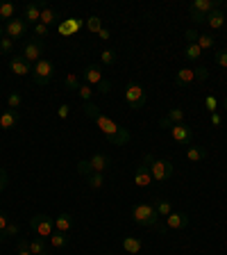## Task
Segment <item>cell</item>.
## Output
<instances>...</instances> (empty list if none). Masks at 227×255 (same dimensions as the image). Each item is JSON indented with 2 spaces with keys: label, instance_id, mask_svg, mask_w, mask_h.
Wrapping results in <instances>:
<instances>
[{
  "label": "cell",
  "instance_id": "1",
  "mask_svg": "<svg viewBox=\"0 0 227 255\" xmlns=\"http://www.w3.org/2000/svg\"><path fill=\"white\" fill-rule=\"evenodd\" d=\"M84 114L91 119V121H95V126L100 128V132L105 134V139L111 143V146H125V143H130V139H132L130 130H127V128H121L116 121H111L109 117H105L98 105L84 103Z\"/></svg>",
  "mask_w": 227,
  "mask_h": 255
},
{
  "label": "cell",
  "instance_id": "2",
  "mask_svg": "<svg viewBox=\"0 0 227 255\" xmlns=\"http://www.w3.org/2000/svg\"><path fill=\"white\" fill-rule=\"evenodd\" d=\"M132 219L137 226H143V228H157L159 233H168L166 226L159 223V214H157L152 203H139V205H134Z\"/></svg>",
  "mask_w": 227,
  "mask_h": 255
},
{
  "label": "cell",
  "instance_id": "3",
  "mask_svg": "<svg viewBox=\"0 0 227 255\" xmlns=\"http://www.w3.org/2000/svg\"><path fill=\"white\" fill-rule=\"evenodd\" d=\"M114 166V159L105 153H95L91 159H82L77 162V173L79 175H91V173H105Z\"/></svg>",
  "mask_w": 227,
  "mask_h": 255
},
{
  "label": "cell",
  "instance_id": "4",
  "mask_svg": "<svg viewBox=\"0 0 227 255\" xmlns=\"http://www.w3.org/2000/svg\"><path fill=\"white\" fill-rule=\"evenodd\" d=\"M125 103L130 110H143L146 103H148V96H146V89H143L139 82H127L125 85Z\"/></svg>",
  "mask_w": 227,
  "mask_h": 255
},
{
  "label": "cell",
  "instance_id": "5",
  "mask_svg": "<svg viewBox=\"0 0 227 255\" xmlns=\"http://www.w3.org/2000/svg\"><path fill=\"white\" fill-rule=\"evenodd\" d=\"M143 159L150 164V173H152L154 182H166L173 175V162L170 159H154L152 155H146Z\"/></svg>",
  "mask_w": 227,
  "mask_h": 255
},
{
  "label": "cell",
  "instance_id": "6",
  "mask_svg": "<svg viewBox=\"0 0 227 255\" xmlns=\"http://www.w3.org/2000/svg\"><path fill=\"white\" fill-rule=\"evenodd\" d=\"M53 75H55V64L46 57L39 59V62L32 66V80H34V85H39V87L48 85V82L53 80Z\"/></svg>",
  "mask_w": 227,
  "mask_h": 255
},
{
  "label": "cell",
  "instance_id": "7",
  "mask_svg": "<svg viewBox=\"0 0 227 255\" xmlns=\"http://www.w3.org/2000/svg\"><path fill=\"white\" fill-rule=\"evenodd\" d=\"M30 228L37 237L48 239L55 233V219H50L48 214H34V217L30 219Z\"/></svg>",
  "mask_w": 227,
  "mask_h": 255
},
{
  "label": "cell",
  "instance_id": "8",
  "mask_svg": "<svg viewBox=\"0 0 227 255\" xmlns=\"http://www.w3.org/2000/svg\"><path fill=\"white\" fill-rule=\"evenodd\" d=\"M43 50H46V46H43L41 39H30V41L25 43V48H23V57H25V62L30 64H37L39 59H43Z\"/></svg>",
  "mask_w": 227,
  "mask_h": 255
},
{
  "label": "cell",
  "instance_id": "9",
  "mask_svg": "<svg viewBox=\"0 0 227 255\" xmlns=\"http://www.w3.org/2000/svg\"><path fill=\"white\" fill-rule=\"evenodd\" d=\"M170 137H173L175 143H180V146H189L193 141V130L186 123H175V126H170Z\"/></svg>",
  "mask_w": 227,
  "mask_h": 255
},
{
  "label": "cell",
  "instance_id": "10",
  "mask_svg": "<svg viewBox=\"0 0 227 255\" xmlns=\"http://www.w3.org/2000/svg\"><path fill=\"white\" fill-rule=\"evenodd\" d=\"M5 34L11 39V41H18L27 34V23L23 18H11V21L5 23Z\"/></svg>",
  "mask_w": 227,
  "mask_h": 255
},
{
  "label": "cell",
  "instance_id": "11",
  "mask_svg": "<svg viewBox=\"0 0 227 255\" xmlns=\"http://www.w3.org/2000/svg\"><path fill=\"white\" fill-rule=\"evenodd\" d=\"M105 75H102V69L100 66H95V64H89L84 69V73H82V82H86V85H91L93 89H98V87L105 82Z\"/></svg>",
  "mask_w": 227,
  "mask_h": 255
},
{
  "label": "cell",
  "instance_id": "12",
  "mask_svg": "<svg viewBox=\"0 0 227 255\" xmlns=\"http://www.w3.org/2000/svg\"><path fill=\"white\" fill-rule=\"evenodd\" d=\"M152 182L154 180H152V173H150V164L143 159L141 164L134 169V185L137 187H150Z\"/></svg>",
  "mask_w": 227,
  "mask_h": 255
},
{
  "label": "cell",
  "instance_id": "13",
  "mask_svg": "<svg viewBox=\"0 0 227 255\" xmlns=\"http://www.w3.org/2000/svg\"><path fill=\"white\" fill-rule=\"evenodd\" d=\"M9 69L14 75H18V78H25V75H32V64L25 62V57L23 55H11L9 59Z\"/></svg>",
  "mask_w": 227,
  "mask_h": 255
},
{
  "label": "cell",
  "instance_id": "14",
  "mask_svg": "<svg viewBox=\"0 0 227 255\" xmlns=\"http://www.w3.org/2000/svg\"><path fill=\"white\" fill-rule=\"evenodd\" d=\"M166 230H184L189 226V214L186 212H170L166 217Z\"/></svg>",
  "mask_w": 227,
  "mask_h": 255
},
{
  "label": "cell",
  "instance_id": "15",
  "mask_svg": "<svg viewBox=\"0 0 227 255\" xmlns=\"http://www.w3.org/2000/svg\"><path fill=\"white\" fill-rule=\"evenodd\" d=\"M23 21H25L27 25L41 23V5H39V2H27L25 9H23Z\"/></svg>",
  "mask_w": 227,
  "mask_h": 255
},
{
  "label": "cell",
  "instance_id": "16",
  "mask_svg": "<svg viewBox=\"0 0 227 255\" xmlns=\"http://www.w3.org/2000/svg\"><path fill=\"white\" fill-rule=\"evenodd\" d=\"M18 123H21V112L5 110L0 114V128L2 130H14V128H18Z\"/></svg>",
  "mask_w": 227,
  "mask_h": 255
},
{
  "label": "cell",
  "instance_id": "17",
  "mask_svg": "<svg viewBox=\"0 0 227 255\" xmlns=\"http://www.w3.org/2000/svg\"><path fill=\"white\" fill-rule=\"evenodd\" d=\"M175 123H184V110H182V107H173V110H168L166 117L159 119V126L166 128V130H168L170 126H175Z\"/></svg>",
  "mask_w": 227,
  "mask_h": 255
},
{
  "label": "cell",
  "instance_id": "18",
  "mask_svg": "<svg viewBox=\"0 0 227 255\" xmlns=\"http://www.w3.org/2000/svg\"><path fill=\"white\" fill-rule=\"evenodd\" d=\"M189 9H193V11H200V14H209V11H214V9H221V0H193L191 2V7Z\"/></svg>",
  "mask_w": 227,
  "mask_h": 255
},
{
  "label": "cell",
  "instance_id": "19",
  "mask_svg": "<svg viewBox=\"0 0 227 255\" xmlns=\"http://www.w3.org/2000/svg\"><path fill=\"white\" fill-rule=\"evenodd\" d=\"M41 23L43 25H59L62 23V16H59V11H55L53 7H48L46 2H41Z\"/></svg>",
  "mask_w": 227,
  "mask_h": 255
},
{
  "label": "cell",
  "instance_id": "20",
  "mask_svg": "<svg viewBox=\"0 0 227 255\" xmlns=\"http://www.w3.org/2000/svg\"><path fill=\"white\" fill-rule=\"evenodd\" d=\"M225 11L223 9H214V11H209V14H207V25L212 27V30H221L223 25H225Z\"/></svg>",
  "mask_w": 227,
  "mask_h": 255
},
{
  "label": "cell",
  "instance_id": "21",
  "mask_svg": "<svg viewBox=\"0 0 227 255\" xmlns=\"http://www.w3.org/2000/svg\"><path fill=\"white\" fill-rule=\"evenodd\" d=\"M196 82V73L191 69H180L177 73H175V85L177 87H189Z\"/></svg>",
  "mask_w": 227,
  "mask_h": 255
},
{
  "label": "cell",
  "instance_id": "22",
  "mask_svg": "<svg viewBox=\"0 0 227 255\" xmlns=\"http://www.w3.org/2000/svg\"><path fill=\"white\" fill-rule=\"evenodd\" d=\"M143 249V242L139 237H123V251L130 255H139Z\"/></svg>",
  "mask_w": 227,
  "mask_h": 255
},
{
  "label": "cell",
  "instance_id": "23",
  "mask_svg": "<svg viewBox=\"0 0 227 255\" xmlns=\"http://www.w3.org/2000/svg\"><path fill=\"white\" fill-rule=\"evenodd\" d=\"M71 228H73V217H71L69 212H62L57 219H55V230H59V233H71Z\"/></svg>",
  "mask_w": 227,
  "mask_h": 255
},
{
  "label": "cell",
  "instance_id": "24",
  "mask_svg": "<svg viewBox=\"0 0 227 255\" xmlns=\"http://www.w3.org/2000/svg\"><path fill=\"white\" fill-rule=\"evenodd\" d=\"M82 25H84V23L77 21V18H66V21L59 23V32H62L64 37H71V34H73V32H77Z\"/></svg>",
  "mask_w": 227,
  "mask_h": 255
},
{
  "label": "cell",
  "instance_id": "25",
  "mask_svg": "<svg viewBox=\"0 0 227 255\" xmlns=\"http://www.w3.org/2000/svg\"><path fill=\"white\" fill-rule=\"evenodd\" d=\"M152 205H154V210H157L159 219H166L170 212H175V210H173V203L166 201V198H154Z\"/></svg>",
  "mask_w": 227,
  "mask_h": 255
},
{
  "label": "cell",
  "instance_id": "26",
  "mask_svg": "<svg viewBox=\"0 0 227 255\" xmlns=\"http://www.w3.org/2000/svg\"><path fill=\"white\" fill-rule=\"evenodd\" d=\"M186 159H189V162H193V164L205 162V159H207V150L202 148V146H189V148H186Z\"/></svg>",
  "mask_w": 227,
  "mask_h": 255
},
{
  "label": "cell",
  "instance_id": "27",
  "mask_svg": "<svg viewBox=\"0 0 227 255\" xmlns=\"http://www.w3.org/2000/svg\"><path fill=\"white\" fill-rule=\"evenodd\" d=\"M48 242H50V246H53V249H66L71 239H69V235H66V233H59V230H55V233L48 237Z\"/></svg>",
  "mask_w": 227,
  "mask_h": 255
},
{
  "label": "cell",
  "instance_id": "28",
  "mask_svg": "<svg viewBox=\"0 0 227 255\" xmlns=\"http://www.w3.org/2000/svg\"><path fill=\"white\" fill-rule=\"evenodd\" d=\"M198 46H200V50L205 53V50H214L216 48V37L214 34H209V32H202V34H198Z\"/></svg>",
  "mask_w": 227,
  "mask_h": 255
},
{
  "label": "cell",
  "instance_id": "29",
  "mask_svg": "<svg viewBox=\"0 0 227 255\" xmlns=\"http://www.w3.org/2000/svg\"><path fill=\"white\" fill-rule=\"evenodd\" d=\"M86 185H89V189H102L105 187V173H91L86 175Z\"/></svg>",
  "mask_w": 227,
  "mask_h": 255
},
{
  "label": "cell",
  "instance_id": "30",
  "mask_svg": "<svg viewBox=\"0 0 227 255\" xmlns=\"http://www.w3.org/2000/svg\"><path fill=\"white\" fill-rule=\"evenodd\" d=\"M200 55H202V50H200V46H198V43H186L184 57L189 59V62H198V59H200Z\"/></svg>",
  "mask_w": 227,
  "mask_h": 255
},
{
  "label": "cell",
  "instance_id": "31",
  "mask_svg": "<svg viewBox=\"0 0 227 255\" xmlns=\"http://www.w3.org/2000/svg\"><path fill=\"white\" fill-rule=\"evenodd\" d=\"M79 85H82V80H79L77 73H66V78H64V87L69 91H77Z\"/></svg>",
  "mask_w": 227,
  "mask_h": 255
},
{
  "label": "cell",
  "instance_id": "32",
  "mask_svg": "<svg viewBox=\"0 0 227 255\" xmlns=\"http://www.w3.org/2000/svg\"><path fill=\"white\" fill-rule=\"evenodd\" d=\"M30 251H32V255H41V253H46V239L43 237H32L30 239Z\"/></svg>",
  "mask_w": 227,
  "mask_h": 255
},
{
  "label": "cell",
  "instance_id": "33",
  "mask_svg": "<svg viewBox=\"0 0 227 255\" xmlns=\"http://www.w3.org/2000/svg\"><path fill=\"white\" fill-rule=\"evenodd\" d=\"M84 25H86V30H89V32H93V34H98V32L102 30V18H100V16H95V14H91L89 18H86V23H84Z\"/></svg>",
  "mask_w": 227,
  "mask_h": 255
},
{
  "label": "cell",
  "instance_id": "34",
  "mask_svg": "<svg viewBox=\"0 0 227 255\" xmlns=\"http://www.w3.org/2000/svg\"><path fill=\"white\" fill-rule=\"evenodd\" d=\"M93 94H95V89L91 85H86V82H82L79 85V89H77V96L82 98L84 103H91V98H93Z\"/></svg>",
  "mask_w": 227,
  "mask_h": 255
},
{
  "label": "cell",
  "instance_id": "35",
  "mask_svg": "<svg viewBox=\"0 0 227 255\" xmlns=\"http://www.w3.org/2000/svg\"><path fill=\"white\" fill-rule=\"evenodd\" d=\"M0 18H7V21L16 18V7L11 2H0Z\"/></svg>",
  "mask_w": 227,
  "mask_h": 255
},
{
  "label": "cell",
  "instance_id": "36",
  "mask_svg": "<svg viewBox=\"0 0 227 255\" xmlns=\"http://www.w3.org/2000/svg\"><path fill=\"white\" fill-rule=\"evenodd\" d=\"M7 105H9V110H21V105H23V96L18 94V91H11L9 96H7Z\"/></svg>",
  "mask_w": 227,
  "mask_h": 255
},
{
  "label": "cell",
  "instance_id": "37",
  "mask_svg": "<svg viewBox=\"0 0 227 255\" xmlns=\"http://www.w3.org/2000/svg\"><path fill=\"white\" fill-rule=\"evenodd\" d=\"M100 62L105 64V66H114V64H116V50L105 48V50L100 53Z\"/></svg>",
  "mask_w": 227,
  "mask_h": 255
},
{
  "label": "cell",
  "instance_id": "38",
  "mask_svg": "<svg viewBox=\"0 0 227 255\" xmlns=\"http://www.w3.org/2000/svg\"><path fill=\"white\" fill-rule=\"evenodd\" d=\"M14 43L16 41H11L9 37L0 39V55H11V53H14Z\"/></svg>",
  "mask_w": 227,
  "mask_h": 255
},
{
  "label": "cell",
  "instance_id": "39",
  "mask_svg": "<svg viewBox=\"0 0 227 255\" xmlns=\"http://www.w3.org/2000/svg\"><path fill=\"white\" fill-rule=\"evenodd\" d=\"M214 62L223 69H227V48H218L216 53H214Z\"/></svg>",
  "mask_w": 227,
  "mask_h": 255
},
{
  "label": "cell",
  "instance_id": "40",
  "mask_svg": "<svg viewBox=\"0 0 227 255\" xmlns=\"http://www.w3.org/2000/svg\"><path fill=\"white\" fill-rule=\"evenodd\" d=\"M16 235H18V223L9 221V226L5 228V233L0 235V242H5V239H9V237H16Z\"/></svg>",
  "mask_w": 227,
  "mask_h": 255
},
{
  "label": "cell",
  "instance_id": "41",
  "mask_svg": "<svg viewBox=\"0 0 227 255\" xmlns=\"http://www.w3.org/2000/svg\"><path fill=\"white\" fill-rule=\"evenodd\" d=\"M16 246H18V255H32V251H30V239L18 237Z\"/></svg>",
  "mask_w": 227,
  "mask_h": 255
},
{
  "label": "cell",
  "instance_id": "42",
  "mask_svg": "<svg viewBox=\"0 0 227 255\" xmlns=\"http://www.w3.org/2000/svg\"><path fill=\"white\" fill-rule=\"evenodd\" d=\"M205 107H207V112H209V114H214V112L218 110V101H216V96H205Z\"/></svg>",
  "mask_w": 227,
  "mask_h": 255
},
{
  "label": "cell",
  "instance_id": "43",
  "mask_svg": "<svg viewBox=\"0 0 227 255\" xmlns=\"http://www.w3.org/2000/svg\"><path fill=\"white\" fill-rule=\"evenodd\" d=\"M193 73H196L198 82H207V80H209V69H207V66H198Z\"/></svg>",
  "mask_w": 227,
  "mask_h": 255
},
{
  "label": "cell",
  "instance_id": "44",
  "mask_svg": "<svg viewBox=\"0 0 227 255\" xmlns=\"http://www.w3.org/2000/svg\"><path fill=\"white\" fill-rule=\"evenodd\" d=\"M7 185H9V173H7L5 166H0V191L5 189Z\"/></svg>",
  "mask_w": 227,
  "mask_h": 255
},
{
  "label": "cell",
  "instance_id": "45",
  "mask_svg": "<svg viewBox=\"0 0 227 255\" xmlns=\"http://www.w3.org/2000/svg\"><path fill=\"white\" fill-rule=\"evenodd\" d=\"M34 32H37V37H41V41H43V37H48L50 27L43 25V23H37V25H34Z\"/></svg>",
  "mask_w": 227,
  "mask_h": 255
},
{
  "label": "cell",
  "instance_id": "46",
  "mask_svg": "<svg viewBox=\"0 0 227 255\" xmlns=\"http://www.w3.org/2000/svg\"><path fill=\"white\" fill-rule=\"evenodd\" d=\"M189 16H191V21H193V23H205L207 21L205 14H200V11H193V9H189Z\"/></svg>",
  "mask_w": 227,
  "mask_h": 255
},
{
  "label": "cell",
  "instance_id": "47",
  "mask_svg": "<svg viewBox=\"0 0 227 255\" xmlns=\"http://www.w3.org/2000/svg\"><path fill=\"white\" fill-rule=\"evenodd\" d=\"M7 226H9V217H7V212H2V210H0V235L5 233Z\"/></svg>",
  "mask_w": 227,
  "mask_h": 255
},
{
  "label": "cell",
  "instance_id": "48",
  "mask_svg": "<svg viewBox=\"0 0 227 255\" xmlns=\"http://www.w3.org/2000/svg\"><path fill=\"white\" fill-rule=\"evenodd\" d=\"M57 114H59V119H62V121H66V119H69V114H71V107L69 105H59Z\"/></svg>",
  "mask_w": 227,
  "mask_h": 255
},
{
  "label": "cell",
  "instance_id": "49",
  "mask_svg": "<svg viewBox=\"0 0 227 255\" xmlns=\"http://www.w3.org/2000/svg\"><path fill=\"white\" fill-rule=\"evenodd\" d=\"M184 39H186V43H196L198 41V32L196 30H186L184 32Z\"/></svg>",
  "mask_w": 227,
  "mask_h": 255
},
{
  "label": "cell",
  "instance_id": "50",
  "mask_svg": "<svg viewBox=\"0 0 227 255\" xmlns=\"http://www.w3.org/2000/svg\"><path fill=\"white\" fill-rule=\"evenodd\" d=\"M95 91H98V94H102V96H107V94L111 91V82H109V80H105V82H102V85L98 87Z\"/></svg>",
  "mask_w": 227,
  "mask_h": 255
},
{
  "label": "cell",
  "instance_id": "51",
  "mask_svg": "<svg viewBox=\"0 0 227 255\" xmlns=\"http://www.w3.org/2000/svg\"><path fill=\"white\" fill-rule=\"evenodd\" d=\"M98 37H100L102 41H107V39H109V30H107V27H102V30L98 32Z\"/></svg>",
  "mask_w": 227,
  "mask_h": 255
},
{
  "label": "cell",
  "instance_id": "52",
  "mask_svg": "<svg viewBox=\"0 0 227 255\" xmlns=\"http://www.w3.org/2000/svg\"><path fill=\"white\" fill-rule=\"evenodd\" d=\"M212 123L214 126H221V114H218V112H214L212 114Z\"/></svg>",
  "mask_w": 227,
  "mask_h": 255
},
{
  "label": "cell",
  "instance_id": "53",
  "mask_svg": "<svg viewBox=\"0 0 227 255\" xmlns=\"http://www.w3.org/2000/svg\"><path fill=\"white\" fill-rule=\"evenodd\" d=\"M2 37H5V27L0 25V39H2Z\"/></svg>",
  "mask_w": 227,
  "mask_h": 255
},
{
  "label": "cell",
  "instance_id": "54",
  "mask_svg": "<svg viewBox=\"0 0 227 255\" xmlns=\"http://www.w3.org/2000/svg\"><path fill=\"white\" fill-rule=\"evenodd\" d=\"M223 11H227V0H225V2H223Z\"/></svg>",
  "mask_w": 227,
  "mask_h": 255
},
{
  "label": "cell",
  "instance_id": "55",
  "mask_svg": "<svg viewBox=\"0 0 227 255\" xmlns=\"http://www.w3.org/2000/svg\"><path fill=\"white\" fill-rule=\"evenodd\" d=\"M223 107H225V110H227V98H225V101H223Z\"/></svg>",
  "mask_w": 227,
  "mask_h": 255
},
{
  "label": "cell",
  "instance_id": "56",
  "mask_svg": "<svg viewBox=\"0 0 227 255\" xmlns=\"http://www.w3.org/2000/svg\"><path fill=\"white\" fill-rule=\"evenodd\" d=\"M41 255H53V253H50V251H46V253H41Z\"/></svg>",
  "mask_w": 227,
  "mask_h": 255
},
{
  "label": "cell",
  "instance_id": "57",
  "mask_svg": "<svg viewBox=\"0 0 227 255\" xmlns=\"http://www.w3.org/2000/svg\"><path fill=\"white\" fill-rule=\"evenodd\" d=\"M105 255H111V253H105Z\"/></svg>",
  "mask_w": 227,
  "mask_h": 255
}]
</instances>
